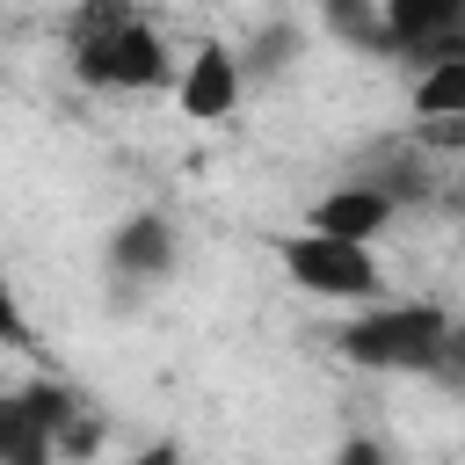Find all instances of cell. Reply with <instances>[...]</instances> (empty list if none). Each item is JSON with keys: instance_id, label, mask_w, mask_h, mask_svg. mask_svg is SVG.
Instances as JSON below:
<instances>
[{"instance_id": "1", "label": "cell", "mask_w": 465, "mask_h": 465, "mask_svg": "<svg viewBox=\"0 0 465 465\" xmlns=\"http://www.w3.org/2000/svg\"><path fill=\"white\" fill-rule=\"evenodd\" d=\"M334 349L363 371H407V378H429V371H450V312L429 305V298H407V305H363L356 320L334 327Z\"/></svg>"}, {"instance_id": "2", "label": "cell", "mask_w": 465, "mask_h": 465, "mask_svg": "<svg viewBox=\"0 0 465 465\" xmlns=\"http://www.w3.org/2000/svg\"><path fill=\"white\" fill-rule=\"evenodd\" d=\"M73 80L102 94H153L174 80V58H167V36L131 7H94L73 36Z\"/></svg>"}, {"instance_id": "3", "label": "cell", "mask_w": 465, "mask_h": 465, "mask_svg": "<svg viewBox=\"0 0 465 465\" xmlns=\"http://www.w3.org/2000/svg\"><path fill=\"white\" fill-rule=\"evenodd\" d=\"M283 269H291L298 291H312L327 305H371L385 291V269L363 240H334V232H312V225L283 240Z\"/></svg>"}, {"instance_id": "4", "label": "cell", "mask_w": 465, "mask_h": 465, "mask_svg": "<svg viewBox=\"0 0 465 465\" xmlns=\"http://www.w3.org/2000/svg\"><path fill=\"white\" fill-rule=\"evenodd\" d=\"M80 414V400L65 385H22L0 392V465H51L58 458V429Z\"/></svg>"}, {"instance_id": "5", "label": "cell", "mask_w": 465, "mask_h": 465, "mask_svg": "<svg viewBox=\"0 0 465 465\" xmlns=\"http://www.w3.org/2000/svg\"><path fill=\"white\" fill-rule=\"evenodd\" d=\"M385 22V58H450L465 51V0H378Z\"/></svg>"}, {"instance_id": "6", "label": "cell", "mask_w": 465, "mask_h": 465, "mask_svg": "<svg viewBox=\"0 0 465 465\" xmlns=\"http://www.w3.org/2000/svg\"><path fill=\"white\" fill-rule=\"evenodd\" d=\"M240 94H247V73H240L232 44H196L189 65L174 73V102H182V116H196V124H225V116L240 109Z\"/></svg>"}, {"instance_id": "7", "label": "cell", "mask_w": 465, "mask_h": 465, "mask_svg": "<svg viewBox=\"0 0 465 465\" xmlns=\"http://www.w3.org/2000/svg\"><path fill=\"white\" fill-rule=\"evenodd\" d=\"M174 254L182 247H174V225L160 211H131L109 225V276H124V283H160L174 269Z\"/></svg>"}, {"instance_id": "8", "label": "cell", "mask_w": 465, "mask_h": 465, "mask_svg": "<svg viewBox=\"0 0 465 465\" xmlns=\"http://www.w3.org/2000/svg\"><path fill=\"white\" fill-rule=\"evenodd\" d=\"M392 218H400V203H392L385 189H371V182L356 174V182L327 189V196L312 203V218H305V225H312V232H334V240H363V247H371V240H378V232H385Z\"/></svg>"}, {"instance_id": "9", "label": "cell", "mask_w": 465, "mask_h": 465, "mask_svg": "<svg viewBox=\"0 0 465 465\" xmlns=\"http://www.w3.org/2000/svg\"><path fill=\"white\" fill-rule=\"evenodd\" d=\"M414 116H465V51L421 65V80H414Z\"/></svg>"}, {"instance_id": "10", "label": "cell", "mask_w": 465, "mask_h": 465, "mask_svg": "<svg viewBox=\"0 0 465 465\" xmlns=\"http://www.w3.org/2000/svg\"><path fill=\"white\" fill-rule=\"evenodd\" d=\"M320 22H327V36H341L349 51L385 58V22H378V0H320Z\"/></svg>"}, {"instance_id": "11", "label": "cell", "mask_w": 465, "mask_h": 465, "mask_svg": "<svg viewBox=\"0 0 465 465\" xmlns=\"http://www.w3.org/2000/svg\"><path fill=\"white\" fill-rule=\"evenodd\" d=\"M298 44H305V36H298L291 22H269V29H262V36L247 44V51H232V58H240V73L254 80V73H283V65L298 58Z\"/></svg>"}, {"instance_id": "12", "label": "cell", "mask_w": 465, "mask_h": 465, "mask_svg": "<svg viewBox=\"0 0 465 465\" xmlns=\"http://www.w3.org/2000/svg\"><path fill=\"white\" fill-rule=\"evenodd\" d=\"M0 349H29V312H22L7 276H0Z\"/></svg>"}, {"instance_id": "13", "label": "cell", "mask_w": 465, "mask_h": 465, "mask_svg": "<svg viewBox=\"0 0 465 465\" xmlns=\"http://www.w3.org/2000/svg\"><path fill=\"white\" fill-rule=\"evenodd\" d=\"M334 465H385V450H378L371 436H349V443L334 450Z\"/></svg>"}, {"instance_id": "14", "label": "cell", "mask_w": 465, "mask_h": 465, "mask_svg": "<svg viewBox=\"0 0 465 465\" xmlns=\"http://www.w3.org/2000/svg\"><path fill=\"white\" fill-rule=\"evenodd\" d=\"M124 465H189V458H182V443H145V450H131Z\"/></svg>"}]
</instances>
